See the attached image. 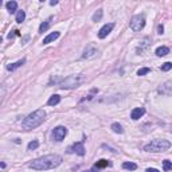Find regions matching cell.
I'll list each match as a JSON object with an SVG mask.
<instances>
[{
	"label": "cell",
	"instance_id": "6da1fadb",
	"mask_svg": "<svg viewBox=\"0 0 172 172\" xmlns=\"http://www.w3.org/2000/svg\"><path fill=\"white\" fill-rule=\"evenodd\" d=\"M61 163H62V156L52 153V155H46V156L38 157L35 160L30 161L28 163V167L35 171H47V170H52L55 167H58Z\"/></svg>",
	"mask_w": 172,
	"mask_h": 172
},
{
	"label": "cell",
	"instance_id": "7a4b0ae2",
	"mask_svg": "<svg viewBox=\"0 0 172 172\" xmlns=\"http://www.w3.org/2000/svg\"><path fill=\"white\" fill-rule=\"evenodd\" d=\"M44 117H46V112H44L43 109H36L35 112H32L31 114H28V116L24 118L22 122V126L26 130L35 129V128H38L40 124H43Z\"/></svg>",
	"mask_w": 172,
	"mask_h": 172
},
{
	"label": "cell",
	"instance_id": "3957f363",
	"mask_svg": "<svg viewBox=\"0 0 172 172\" xmlns=\"http://www.w3.org/2000/svg\"><path fill=\"white\" fill-rule=\"evenodd\" d=\"M170 147H171V143L168 140H153L144 147V151L145 152L159 153V152H164V151H167Z\"/></svg>",
	"mask_w": 172,
	"mask_h": 172
},
{
	"label": "cell",
	"instance_id": "277c9868",
	"mask_svg": "<svg viewBox=\"0 0 172 172\" xmlns=\"http://www.w3.org/2000/svg\"><path fill=\"white\" fill-rule=\"evenodd\" d=\"M79 82H81L79 77H77V75H69L65 79L61 81L58 85H59L61 89H74V88H77V86L79 85Z\"/></svg>",
	"mask_w": 172,
	"mask_h": 172
},
{
	"label": "cell",
	"instance_id": "5b68a950",
	"mask_svg": "<svg viewBox=\"0 0 172 172\" xmlns=\"http://www.w3.org/2000/svg\"><path fill=\"white\" fill-rule=\"evenodd\" d=\"M145 26V16L144 15H136L133 16L132 20H130V28L134 31V32H138L141 31Z\"/></svg>",
	"mask_w": 172,
	"mask_h": 172
},
{
	"label": "cell",
	"instance_id": "8992f818",
	"mask_svg": "<svg viewBox=\"0 0 172 172\" xmlns=\"http://www.w3.org/2000/svg\"><path fill=\"white\" fill-rule=\"evenodd\" d=\"M74 152L78 155V156H85L86 151L84 147V141L75 143V144H73V147H69L67 148V153H74Z\"/></svg>",
	"mask_w": 172,
	"mask_h": 172
},
{
	"label": "cell",
	"instance_id": "52a82bcc",
	"mask_svg": "<svg viewBox=\"0 0 172 172\" xmlns=\"http://www.w3.org/2000/svg\"><path fill=\"white\" fill-rule=\"evenodd\" d=\"M66 134H67V129L65 128V126H57V128H54V130H52V137H54L57 141H62Z\"/></svg>",
	"mask_w": 172,
	"mask_h": 172
},
{
	"label": "cell",
	"instance_id": "ba28073f",
	"mask_svg": "<svg viewBox=\"0 0 172 172\" xmlns=\"http://www.w3.org/2000/svg\"><path fill=\"white\" fill-rule=\"evenodd\" d=\"M98 54V50H97V47H94L93 44H89L88 47L85 48V51H84V54H82V58L84 59H92L94 58Z\"/></svg>",
	"mask_w": 172,
	"mask_h": 172
},
{
	"label": "cell",
	"instance_id": "9c48e42d",
	"mask_svg": "<svg viewBox=\"0 0 172 172\" xmlns=\"http://www.w3.org/2000/svg\"><path fill=\"white\" fill-rule=\"evenodd\" d=\"M113 27H114V23H108V24H105L104 27H101V30L98 31V38H100V39L106 38V36L112 32Z\"/></svg>",
	"mask_w": 172,
	"mask_h": 172
},
{
	"label": "cell",
	"instance_id": "30bf717a",
	"mask_svg": "<svg viewBox=\"0 0 172 172\" xmlns=\"http://www.w3.org/2000/svg\"><path fill=\"white\" fill-rule=\"evenodd\" d=\"M144 113H145L144 108H134L132 110V113H130V118H132V120H138V118H141L144 116Z\"/></svg>",
	"mask_w": 172,
	"mask_h": 172
},
{
	"label": "cell",
	"instance_id": "8fae6325",
	"mask_svg": "<svg viewBox=\"0 0 172 172\" xmlns=\"http://www.w3.org/2000/svg\"><path fill=\"white\" fill-rule=\"evenodd\" d=\"M59 35H61V32H58V31H54V32H51L50 35H47L46 38L43 39V44H48V43L54 42L55 39H58V38H59Z\"/></svg>",
	"mask_w": 172,
	"mask_h": 172
},
{
	"label": "cell",
	"instance_id": "7c38bea8",
	"mask_svg": "<svg viewBox=\"0 0 172 172\" xmlns=\"http://www.w3.org/2000/svg\"><path fill=\"white\" fill-rule=\"evenodd\" d=\"M112 165V163H110L109 160H105V159H101V160H98L96 164H94V168L97 170H101V168H105V167H109Z\"/></svg>",
	"mask_w": 172,
	"mask_h": 172
},
{
	"label": "cell",
	"instance_id": "4fadbf2b",
	"mask_svg": "<svg viewBox=\"0 0 172 172\" xmlns=\"http://www.w3.org/2000/svg\"><path fill=\"white\" fill-rule=\"evenodd\" d=\"M26 63V59H20V61H18V62H15V63H10L7 66V70H10V71H14V70H16L18 67H20L22 65H24Z\"/></svg>",
	"mask_w": 172,
	"mask_h": 172
},
{
	"label": "cell",
	"instance_id": "5bb4252c",
	"mask_svg": "<svg viewBox=\"0 0 172 172\" xmlns=\"http://www.w3.org/2000/svg\"><path fill=\"white\" fill-rule=\"evenodd\" d=\"M51 20H52V16H50V18H47L46 20H44V22L40 24V27H39V32H42V34H43L44 31H47V28L50 27V24H51Z\"/></svg>",
	"mask_w": 172,
	"mask_h": 172
},
{
	"label": "cell",
	"instance_id": "9a60e30c",
	"mask_svg": "<svg viewBox=\"0 0 172 172\" xmlns=\"http://www.w3.org/2000/svg\"><path fill=\"white\" fill-rule=\"evenodd\" d=\"M61 102V96H58V94H54V96H51L50 97V100L47 101V105H50V106H55V105H58Z\"/></svg>",
	"mask_w": 172,
	"mask_h": 172
},
{
	"label": "cell",
	"instance_id": "2e32d148",
	"mask_svg": "<svg viewBox=\"0 0 172 172\" xmlns=\"http://www.w3.org/2000/svg\"><path fill=\"white\" fill-rule=\"evenodd\" d=\"M170 52V48L167 46H161V47H157L156 48V55L157 57H164Z\"/></svg>",
	"mask_w": 172,
	"mask_h": 172
},
{
	"label": "cell",
	"instance_id": "e0dca14e",
	"mask_svg": "<svg viewBox=\"0 0 172 172\" xmlns=\"http://www.w3.org/2000/svg\"><path fill=\"white\" fill-rule=\"evenodd\" d=\"M6 7H7V10L10 11L11 14H14V12L16 11V8H18V3L14 2V0H11V2L6 3Z\"/></svg>",
	"mask_w": 172,
	"mask_h": 172
},
{
	"label": "cell",
	"instance_id": "ac0fdd59",
	"mask_svg": "<svg viewBox=\"0 0 172 172\" xmlns=\"http://www.w3.org/2000/svg\"><path fill=\"white\" fill-rule=\"evenodd\" d=\"M110 128H112V130L114 133H124V129H122V126L118 124V122H114V124H112V126H110Z\"/></svg>",
	"mask_w": 172,
	"mask_h": 172
},
{
	"label": "cell",
	"instance_id": "d6986e66",
	"mask_svg": "<svg viewBox=\"0 0 172 172\" xmlns=\"http://www.w3.org/2000/svg\"><path fill=\"white\" fill-rule=\"evenodd\" d=\"M122 168H124V170H129V171H136L137 170V165L136 164H134V163H128V161H126V163H124V164H122Z\"/></svg>",
	"mask_w": 172,
	"mask_h": 172
},
{
	"label": "cell",
	"instance_id": "ffe728a7",
	"mask_svg": "<svg viewBox=\"0 0 172 172\" xmlns=\"http://www.w3.org/2000/svg\"><path fill=\"white\" fill-rule=\"evenodd\" d=\"M102 14H104L102 10H98L97 12H94V15L92 16V20H93V22H100L101 18H102Z\"/></svg>",
	"mask_w": 172,
	"mask_h": 172
},
{
	"label": "cell",
	"instance_id": "44dd1931",
	"mask_svg": "<svg viewBox=\"0 0 172 172\" xmlns=\"http://www.w3.org/2000/svg\"><path fill=\"white\" fill-rule=\"evenodd\" d=\"M24 19H26V14H24V11H18V14H16V22L22 23V22H24Z\"/></svg>",
	"mask_w": 172,
	"mask_h": 172
},
{
	"label": "cell",
	"instance_id": "7402d4cb",
	"mask_svg": "<svg viewBox=\"0 0 172 172\" xmlns=\"http://www.w3.org/2000/svg\"><path fill=\"white\" fill-rule=\"evenodd\" d=\"M39 147V141H36V140H34V141H31V143H28V145H27V148H28V151H34V149H36Z\"/></svg>",
	"mask_w": 172,
	"mask_h": 172
},
{
	"label": "cell",
	"instance_id": "603a6c76",
	"mask_svg": "<svg viewBox=\"0 0 172 172\" xmlns=\"http://www.w3.org/2000/svg\"><path fill=\"white\" fill-rule=\"evenodd\" d=\"M163 168H164V171H172V161L164 160L163 161Z\"/></svg>",
	"mask_w": 172,
	"mask_h": 172
},
{
	"label": "cell",
	"instance_id": "cb8c5ba5",
	"mask_svg": "<svg viewBox=\"0 0 172 172\" xmlns=\"http://www.w3.org/2000/svg\"><path fill=\"white\" fill-rule=\"evenodd\" d=\"M160 69H161V71H168V70H171V69H172V63H171V62L163 63Z\"/></svg>",
	"mask_w": 172,
	"mask_h": 172
},
{
	"label": "cell",
	"instance_id": "d4e9b609",
	"mask_svg": "<svg viewBox=\"0 0 172 172\" xmlns=\"http://www.w3.org/2000/svg\"><path fill=\"white\" fill-rule=\"evenodd\" d=\"M151 71V69L149 67H143V69H140V70L137 71V75H145V74H148V73Z\"/></svg>",
	"mask_w": 172,
	"mask_h": 172
},
{
	"label": "cell",
	"instance_id": "484cf974",
	"mask_svg": "<svg viewBox=\"0 0 172 172\" xmlns=\"http://www.w3.org/2000/svg\"><path fill=\"white\" fill-rule=\"evenodd\" d=\"M14 36H20V32H19L18 30H15V31L10 32V34H8V36H7V38H8V39H12V38H14Z\"/></svg>",
	"mask_w": 172,
	"mask_h": 172
},
{
	"label": "cell",
	"instance_id": "4316f807",
	"mask_svg": "<svg viewBox=\"0 0 172 172\" xmlns=\"http://www.w3.org/2000/svg\"><path fill=\"white\" fill-rule=\"evenodd\" d=\"M147 172H159L156 168H147Z\"/></svg>",
	"mask_w": 172,
	"mask_h": 172
},
{
	"label": "cell",
	"instance_id": "83f0119b",
	"mask_svg": "<svg viewBox=\"0 0 172 172\" xmlns=\"http://www.w3.org/2000/svg\"><path fill=\"white\" fill-rule=\"evenodd\" d=\"M163 31H164V28H163V26H159V34H163Z\"/></svg>",
	"mask_w": 172,
	"mask_h": 172
},
{
	"label": "cell",
	"instance_id": "f1b7e54d",
	"mask_svg": "<svg viewBox=\"0 0 172 172\" xmlns=\"http://www.w3.org/2000/svg\"><path fill=\"white\" fill-rule=\"evenodd\" d=\"M57 4H58L57 0H52V2H50V6H57Z\"/></svg>",
	"mask_w": 172,
	"mask_h": 172
}]
</instances>
